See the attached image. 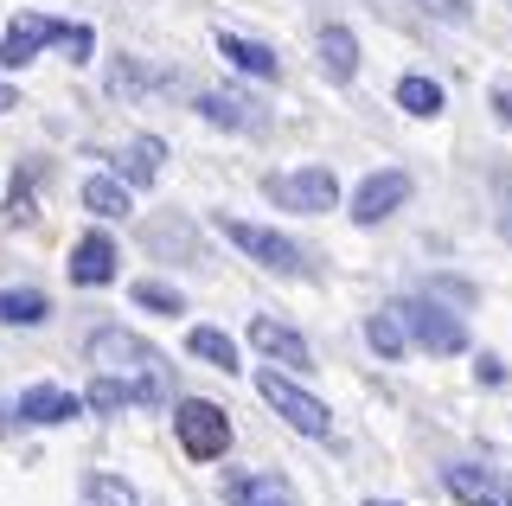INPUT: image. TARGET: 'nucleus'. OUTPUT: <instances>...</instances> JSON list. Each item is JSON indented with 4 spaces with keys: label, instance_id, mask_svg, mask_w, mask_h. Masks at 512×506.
<instances>
[{
    "label": "nucleus",
    "instance_id": "obj_1",
    "mask_svg": "<svg viewBox=\"0 0 512 506\" xmlns=\"http://www.w3.org/2000/svg\"><path fill=\"white\" fill-rule=\"evenodd\" d=\"M90 366L109 372V378H128V385L141 391V404H167L173 398L167 353H154V346L141 334H128V327H96L90 334Z\"/></svg>",
    "mask_w": 512,
    "mask_h": 506
},
{
    "label": "nucleus",
    "instance_id": "obj_2",
    "mask_svg": "<svg viewBox=\"0 0 512 506\" xmlns=\"http://www.w3.org/2000/svg\"><path fill=\"white\" fill-rule=\"evenodd\" d=\"M256 391H263V404L276 410V417H282L295 436H314V442H327V436H333V417H327V404H320L314 391H301L288 372L263 366V372H256Z\"/></svg>",
    "mask_w": 512,
    "mask_h": 506
},
{
    "label": "nucleus",
    "instance_id": "obj_3",
    "mask_svg": "<svg viewBox=\"0 0 512 506\" xmlns=\"http://www.w3.org/2000/svg\"><path fill=\"white\" fill-rule=\"evenodd\" d=\"M263 199L276 212H333L340 205V180L333 167H288V173H263Z\"/></svg>",
    "mask_w": 512,
    "mask_h": 506
},
{
    "label": "nucleus",
    "instance_id": "obj_4",
    "mask_svg": "<svg viewBox=\"0 0 512 506\" xmlns=\"http://www.w3.org/2000/svg\"><path fill=\"white\" fill-rule=\"evenodd\" d=\"M173 430H180V449L192 462H218L231 449V417L212 404V398H180L173 404Z\"/></svg>",
    "mask_w": 512,
    "mask_h": 506
},
{
    "label": "nucleus",
    "instance_id": "obj_5",
    "mask_svg": "<svg viewBox=\"0 0 512 506\" xmlns=\"http://www.w3.org/2000/svg\"><path fill=\"white\" fill-rule=\"evenodd\" d=\"M218 231L231 237L250 263H263V270H276V276H301V270H308L295 237H282V231H269V225H250V218H218Z\"/></svg>",
    "mask_w": 512,
    "mask_h": 506
},
{
    "label": "nucleus",
    "instance_id": "obj_6",
    "mask_svg": "<svg viewBox=\"0 0 512 506\" xmlns=\"http://www.w3.org/2000/svg\"><path fill=\"white\" fill-rule=\"evenodd\" d=\"M391 314L404 321V334L416 346H429V353H461V346H468V327H461L442 302H423V295H416V302H391Z\"/></svg>",
    "mask_w": 512,
    "mask_h": 506
},
{
    "label": "nucleus",
    "instance_id": "obj_7",
    "mask_svg": "<svg viewBox=\"0 0 512 506\" xmlns=\"http://www.w3.org/2000/svg\"><path fill=\"white\" fill-rule=\"evenodd\" d=\"M250 346L269 359V366H282V372H314V346L301 340L288 321H269V314H256V321H250Z\"/></svg>",
    "mask_w": 512,
    "mask_h": 506
},
{
    "label": "nucleus",
    "instance_id": "obj_8",
    "mask_svg": "<svg viewBox=\"0 0 512 506\" xmlns=\"http://www.w3.org/2000/svg\"><path fill=\"white\" fill-rule=\"evenodd\" d=\"M404 199H410V173L384 167V173H372V180H359V193H352V225H384Z\"/></svg>",
    "mask_w": 512,
    "mask_h": 506
},
{
    "label": "nucleus",
    "instance_id": "obj_9",
    "mask_svg": "<svg viewBox=\"0 0 512 506\" xmlns=\"http://www.w3.org/2000/svg\"><path fill=\"white\" fill-rule=\"evenodd\" d=\"M64 270H71L77 289H103V282L122 276V250L109 244L103 231H90V237H77V244H71V263H64Z\"/></svg>",
    "mask_w": 512,
    "mask_h": 506
},
{
    "label": "nucleus",
    "instance_id": "obj_10",
    "mask_svg": "<svg viewBox=\"0 0 512 506\" xmlns=\"http://www.w3.org/2000/svg\"><path fill=\"white\" fill-rule=\"evenodd\" d=\"M58 33H64V26H58V20H45V13H20V20L0 33V65H7V71L32 65L45 45H58Z\"/></svg>",
    "mask_w": 512,
    "mask_h": 506
},
{
    "label": "nucleus",
    "instance_id": "obj_11",
    "mask_svg": "<svg viewBox=\"0 0 512 506\" xmlns=\"http://www.w3.org/2000/svg\"><path fill=\"white\" fill-rule=\"evenodd\" d=\"M442 487H448L461 506H512V481H506V474H493V468L455 462V468H442Z\"/></svg>",
    "mask_w": 512,
    "mask_h": 506
},
{
    "label": "nucleus",
    "instance_id": "obj_12",
    "mask_svg": "<svg viewBox=\"0 0 512 506\" xmlns=\"http://www.w3.org/2000/svg\"><path fill=\"white\" fill-rule=\"evenodd\" d=\"M199 116L212 122V129H263V103L250 97V90H205L199 97Z\"/></svg>",
    "mask_w": 512,
    "mask_h": 506
},
{
    "label": "nucleus",
    "instance_id": "obj_13",
    "mask_svg": "<svg viewBox=\"0 0 512 506\" xmlns=\"http://www.w3.org/2000/svg\"><path fill=\"white\" fill-rule=\"evenodd\" d=\"M77 410H84V398H77V391H58V385H32V391H20V404H13V417H20V423H39V430H52V423H71Z\"/></svg>",
    "mask_w": 512,
    "mask_h": 506
},
{
    "label": "nucleus",
    "instance_id": "obj_14",
    "mask_svg": "<svg viewBox=\"0 0 512 506\" xmlns=\"http://www.w3.org/2000/svg\"><path fill=\"white\" fill-rule=\"evenodd\" d=\"M141 244H148L154 257H180V263H199V231H192L186 218H148V225H141Z\"/></svg>",
    "mask_w": 512,
    "mask_h": 506
},
{
    "label": "nucleus",
    "instance_id": "obj_15",
    "mask_svg": "<svg viewBox=\"0 0 512 506\" xmlns=\"http://www.w3.org/2000/svg\"><path fill=\"white\" fill-rule=\"evenodd\" d=\"M218 58L231 71H244V77H276L282 71V58L269 52L263 39H244V33H218Z\"/></svg>",
    "mask_w": 512,
    "mask_h": 506
},
{
    "label": "nucleus",
    "instance_id": "obj_16",
    "mask_svg": "<svg viewBox=\"0 0 512 506\" xmlns=\"http://www.w3.org/2000/svg\"><path fill=\"white\" fill-rule=\"evenodd\" d=\"M224 500L231 506H295V494L276 474H224Z\"/></svg>",
    "mask_w": 512,
    "mask_h": 506
},
{
    "label": "nucleus",
    "instance_id": "obj_17",
    "mask_svg": "<svg viewBox=\"0 0 512 506\" xmlns=\"http://www.w3.org/2000/svg\"><path fill=\"white\" fill-rule=\"evenodd\" d=\"M160 161H167V141H154V135H135L128 148L116 154V173L128 186H154L160 180Z\"/></svg>",
    "mask_w": 512,
    "mask_h": 506
},
{
    "label": "nucleus",
    "instance_id": "obj_18",
    "mask_svg": "<svg viewBox=\"0 0 512 506\" xmlns=\"http://www.w3.org/2000/svg\"><path fill=\"white\" fill-rule=\"evenodd\" d=\"M135 186L122 180V173H90L84 180V212H96V218H122V212H135Z\"/></svg>",
    "mask_w": 512,
    "mask_h": 506
},
{
    "label": "nucleus",
    "instance_id": "obj_19",
    "mask_svg": "<svg viewBox=\"0 0 512 506\" xmlns=\"http://www.w3.org/2000/svg\"><path fill=\"white\" fill-rule=\"evenodd\" d=\"M320 71H327L333 84H352V77H359V39H352L346 26H327V33H320Z\"/></svg>",
    "mask_w": 512,
    "mask_h": 506
},
{
    "label": "nucleus",
    "instance_id": "obj_20",
    "mask_svg": "<svg viewBox=\"0 0 512 506\" xmlns=\"http://www.w3.org/2000/svg\"><path fill=\"white\" fill-rule=\"evenodd\" d=\"M192 346V359H205V366H218V372H237V340L224 334V327H192L186 334Z\"/></svg>",
    "mask_w": 512,
    "mask_h": 506
},
{
    "label": "nucleus",
    "instance_id": "obj_21",
    "mask_svg": "<svg viewBox=\"0 0 512 506\" xmlns=\"http://www.w3.org/2000/svg\"><path fill=\"white\" fill-rule=\"evenodd\" d=\"M397 109H410V116H442V84L423 71L397 77Z\"/></svg>",
    "mask_w": 512,
    "mask_h": 506
},
{
    "label": "nucleus",
    "instance_id": "obj_22",
    "mask_svg": "<svg viewBox=\"0 0 512 506\" xmlns=\"http://www.w3.org/2000/svg\"><path fill=\"white\" fill-rule=\"evenodd\" d=\"M45 314H52V302H45L39 289H7L0 295V321L7 327H39Z\"/></svg>",
    "mask_w": 512,
    "mask_h": 506
},
{
    "label": "nucleus",
    "instance_id": "obj_23",
    "mask_svg": "<svg viewBox=\"0 0 512 506\" xmlns=\"http://www.w3.org/2000/svg\"><path fill=\"white\" fill-rule=\"evenodd\" d=\"M365 346H372L378 359H397V353L410 346V334H404V321L384 308V314H372V321H365Z\"/></svg>",
    "mask_w": 512,
    "mask_h": 506
},
{
    "label": "nucleus",
    "instance_id": "obj_24",
    "mask_svg": "<svg viewBox=\"0 0 512 506\" xmlns=\"http://www.w3.org/2000/svg\"><path fill=\"white\" fill-rule=\"evenodd\" d=\"M90 410H103V417H116V410H128V404H141V391L128 385V378H109V372H96V385H90V398H84Z\"/></svg>",
    "mask_w": 512,
    "mask_h": 506
},
{
    "label": "nucleus",
    "instance_id": "obj_25",
    "mask_svg": "<svg viewBox=\"0 0 512 506\" xmlns=\"http://www.w3.org/2000/svg\"><path fill=\"white\" fill-rule=\"evenodd\" d=\"M84 500H90V506H141L135 487L116 481V474H90V481H84Z\"/></svg>",
    "mask_w": 512,
    "mask_h": 506
},
{
    "label": "nucleus",
    "instance_id": "obj_26",
    "mask_svg": "<svg viewBox=\"0 0 512 506\" xmlns=\"http://www.w3.org/2000/svg\"><path fill=\"white\" fill-rule=\"evenodd\" d=\"M135 308H148V314H186L180 289H167V282H135Z\"/></svg>",
    "mask_w": 512,
    "mask_h": 506
},
{
    "label": "nucleus",
    "instance_id": "obj_27",
    "mask_svg": "<svg viewBox=\"0 0 512 506\" xmlns=\"http://www.w3.org/2000/svg\"><path fill=\"white\" fill-rule=\"evenodd\" d=\"M90 45H96L90 26H64V33H58V52L71 58V65H90Z\"/></svg>",
    "mask_w": 512,
    "mask_h": 506
},
{
    "label": "nucleus",
    "instance_id": "obj_28",
    "mask_svg": "<svg viewBox=\"0 0 512 506\" xmlns=\"http://www.w3.org/2000/svg\"><path fill=\"white\" fill-rule=\"evenodd\" d=\"M13 225H32V193H26V186L0 205V231H13Z\"/></svg>",
    "mask_w": 512,
    "mask_h": 506
},
{
    "label": "nucleus",
    "instance_id": "obj_29",
    "mask_svg": "<svg viewBox=\"0 0 512 506\" xmlns=\"http://www.w3.org/2000/svg\"><path fill=\"white\" fill-rule=\"evenodd\" d=\"M416 7H429V13H436V20H448V26L468 20V0H416Z\"/></svg>",
    "mask_w": 512,
    "mask_h": 506
},
{
    "label": "nucleus",
    "instance_id": "obj_30",
    "mask_svg": "<svg viewBox=\"0 0 512 506\" xmlns=\"http://www.w3.org/2000/svg\"><path fill=\"white\" fill-rule=\"evenodd\" d=\"M474 372H480V385H500V378H506V366H500L493 353H480V366H474Z\"/></svg>",
    "mask_w": 512,
    "mask_h": 506
},
{
    "label": "nucleus",
    "instance_id": "obj_31",
    "mask_svg": "<svg viewBox=\"0 0 512 506\" xmlns=\"http://www.w3.org/2000/svg\"><path fill=\"white\" fill-rule=\"evenodd\" d=\"M493 122L512 129V90H493Z\"/></svg>",
    "mask_w": 512,
    "mask_h": 506
},
{
    "label": "nucleus",
    "instance_id": "obj_32",
    "mask_svg": "<svg viewBox=\"0 0 512 506\" xmlns=\"http://www.w3.org/2000/svg\"><path fill=\"white\" fill-rule=\"evenodd\" d=\"M7 109H20V90H13V84H0V116H7Z\"/></svg>",
    "mask_w": 512,
    "mask_h": 506
},
{
    "label": "nucleus",
    "instance_id": "obj_33",
    "mask_svg": "<svg viewBox=\"0 0 512 506\" xmlns=\"http://www.w3.org/2000/svg\"><path fill=\"white\" fill-rule=\"evenodd\" d=\"M500 193H506V237H512V180L500 186Z\"/></svg>",
    "mask_w": 512,
    "mask_h": 506
},
{
    "label": "nucleus",
    "instance_id": "obj_34",
    "mask_svg": "<svg viewBox=\"0 0 512 506\" xmlns=\"http://www.w3.org/2000/svg\"><path fill=\"white\" fill-rule=\"evenodd\" d=\"M365 506H397V500H365Z\"/></svg>",
    "mask_w": 512,
    "mask_h": 506
}]
</instances>
